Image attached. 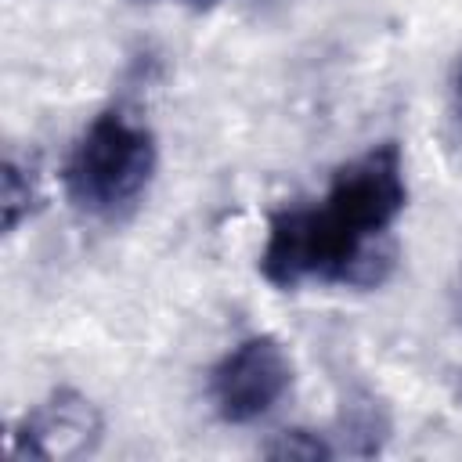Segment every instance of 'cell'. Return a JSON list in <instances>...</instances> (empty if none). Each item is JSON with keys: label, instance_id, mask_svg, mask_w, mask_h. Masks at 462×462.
Listing matches in <instances>:
<instances>
[{"label": "cell", "instance_id": "obj_1", "mask_svg": "<svg viewBox=\"0 0 462 462\" xmlns=\"http://www.w3.org/2000/svg\"><path fill=\"white\" fill-rule=\"evenodd\" d=\"M386 263L390 256L379 242L357 238L321 202L271 213L260 245V274L274 289H300L307 282L372 285Z\"/></svg>", "mask_w": 462, "mask_h": 462}, {"label": "cell", "instance_id": "obj_2", "mask_svg": "<svg viewBox=\"0 0 462 462\" xmlns=\"http://www.w3.org/2000/svg\"><path fill=\"white\" fill-rule=\"evenodd\" d=\"M159 166V144L148 123L123 108H108L87 123L65 162V191L76 209L116 220L130 213Z\"/></svg>", "mask_w": 462, "mask_h": 462}, {"label": "cell", "instance_id": "obj_3", "mask_svg": "<svg viewBox=\"0 0 462 462\" xmlns=\"http://www.w3.org/2000/svg\"><path fill=\"white\" fill-rule=\"evenodd\" d=\"M321 206L339 224H346L357 238L383 242L408 206V177H404L401 144L383 141L354 155L350 162H343L332 173Z\"/></svg>", "mask_w": 462, "mask_h": 462}, {"label": "cell", "instance_id": "obj_4", "mask_svg": "<svg viewBox=\"0 0 462 462\" xmlns=\"http://www.w3.org/2000/svg\"><path fill=\"white\" fill-rule=\"evenodd\" d=\"M289 390H292V357L267 332L238 339L209 372V401L217 415L231 426L260 422L282 404Z\"/></svg>", "mask_w": 462, "mask_h": 462}, {"label": "cell", "instance_id": "obj_5", "mask_svg": "<svg viewBox=\"0 0 462 462\" xmlns=\"http://www.w3.org/2000/svg\"><path fill=\"white\" fill-rule=\"evenodd\" d=\"M101 411L94 408L90 397L79 390H51L40 404H32L14 426H11V455L18 458H47V462H65V458H83L97 448L101 440Z\"/></svg>", "mask_w": 462, "mask_h": 462}, {"label": "cell", "instance_id": "obj_6", "mask_svg": "<svg viewBox=\"0 0 462 462\" xmlns=\"http://www.w3.org/2000/svg\"><path fill=\"white\" fill-rule=\"evenodd\" d=\"M0 206H4V231H18L22 220L32 217V209L40 206V184L36 173L18 162L14 155L4 159V177H0Z\"/></svg>", "mask_w": 462, "mask_h": 462}, {"label": "cell", "instance_id": "obj_7", "mask_svg": "<svg viewBox=\"0 0 462 462\" xmlns=\"http://www.w3.org/2000/svg\"><path fill=\"white\" fill-rule=\"evenodd\" d=\"M267 455H274V458H328L332 448L310 430H285L267 448Z\"/></svg>", "mask_w": 462, "mask_h": 462}, {"label": "cell", "instance_id": "obj_8", "mask_svg": "<svg viewBox=\"0 0 462 462\" xmlns=\"http://www.w3.org/2000/svg\"><path fill=\"white\" fill-rule=\"evenodd\" d=\"M451 101H455V116L462 119V61H458L455 79H451Z\"/></svg>", "mask_w": 462, "mask_h": 462}]
</instances>
